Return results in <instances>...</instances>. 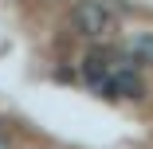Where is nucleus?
<instances>
[{
    "instance_id": "f257e3e1",
    "label": "nucleus",
    "mask_w": 153,
    "mask_h": 149,
    "mask_svg": "<svg viewBox=\"0 0 153 149\" xmlns=\"http://www.w3.org/2000/svg\"><path fill=\"white\" fill-rule=\"evenodd\" d=\"M75 27L86 39H106L118 32V12L110 0H79L75 8Z\"/></svg>"
},
{
    "instance_id": "f03ea898",
    "label": "nucleus",
    "mask_w": 153,
    "mask_h": 149,
    "mask_svg": "<svg viewBox=\"0 0 153 149\" xmlns=\"http://www.w3.org/2000/svg\"><path fill=\"white\" fill-rule=\"evenodd\" d=\"M106 98H141V79L130 71V67H114L110 79L98 86Z\"/></svg>"
},
{
    "instance_id": "7ed1b4c3",
    "label": "nucleus",
    "mask_w": 153,
    "mask_h": 149,
    "mask_svg": "<svg viewBox=\"0 0 153 149\" xmlns=\"http://www.w3.org/2000/svg\"><path fill=\"white\" fill-rule=\"evenodd\" d=\"M110 71H114V55H110V51H90L86 63H82V75H86V82L94 86V90L110 79Z\"/></svg>"
},
{
    "instance_id": "20e7f679",
    "label": "nucleus",
    "mask_w": 153,
    "mask_h": 149,
    "mask_svg": "<svg viewBox=\"0 0 153 149\" xmlns=\"http://www.w3.org/2000/svg\"><path fill=\"white\" fill-rule=\"evenodd\" d=\"M130 55L137 59V63H145V67H153V32H141L134 43H130Z\"/></svg>"
}]
</instances>
